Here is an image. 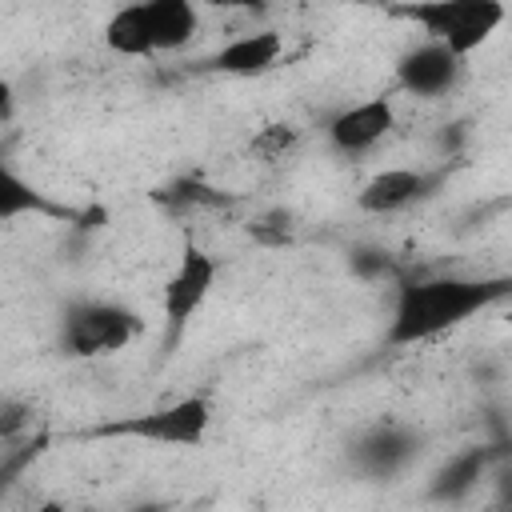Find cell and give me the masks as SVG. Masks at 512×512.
Here are the masks:
<instances>
[{"label": "cell", "mask_w": 512, "mask_h": 512, "mask_svg": "<svg viewBox=\"0 0 512 512\" xmlns=\"http://www.w3.org/2000/svg\"><path fill=\"white\" fill-rule=\"evenodd\" d=\"M460 68H464V60L452 56L444 44L420 40V44H412L408 52H400V60H396V84H400L408 96L436 100V96H444V92L456 88Z\"/></svg>", "instance_id": "ba28073f"}, {"label": "cell", "mask_w": 512, "mask_h": 512, "mask_svg": "<svg viewBox=\"0 0 512 512\" xmlns=\"http://www.w3.org/2000/svg\"><path fill=\"white\" fill-rule=\"evenodd\" d=\"M8 480H12V468H0V500H4V492H8Z\"/></svg>", "instance_id": "d6986e66"}, {"label": "cell", "mask_w": 512, "mask_h": 512, "mask_svg": "<svg viewBox=\"0 0 512 512\" xmlns=\"http://www.w3.org/2000/svg\"><path fill=\"white\" fill-rule=\"evenodd\" d=\"M444 172H424V168H384L376 176L364 180V188L356 192V208L368 216H392L404 212L420 200H428L440 188Z\"/></svg>", "instance_id": "52a82bcc"}, {"label": "cell", "mask_w": 512, "mask_h": 512, "mask_svg": "<svg viewBox=\"0 0 512 512\" xmlns=\"http://www.w3.org/2000/svg\"><path fill=\"white\" fill-rule=\"evenodd\" d=\"M144 316L116 300H76L60 316V352L72 360H100L140 340Z\"/></svg>", "instance_id": "3957f363"}, {"label": "cell", "mask_w": 512, "mask_h": 512, "mask_svg": "<svg viewBox=\"0 0 512 512\" xmlns=\"http://www.w3.org/2000/svg\"><path fill=\"white\" fill-rule=\"evenodd\" d=\"M392 16L416 24L424 40L444 44L452 56H472L508 16L500 0H420V4H400Z\"/></svg>", "instance_id": "7a4b0ae2"}, {"label": "cell", "mask_w": 512, "mask_h": 512, "mask_svg": "<svg viewBox=\"0 0 512 512\" xmlns=\"http://www.w3.org/2000/svg\"><path fill=\"white\" fill-rule=\"evenodd\" d=\"M484 468H488V448H464V452H456L436 476H432V484H428V496L436 500V504H456V500H464L476 484H480V476H484Z\"/></svg>", "instance_id": "4fadbf2b"}, {"label": "cell", "mask_w": 512, "mask_h": 512, "mask_svg": "<svg viewBox=\"0 0 512 512\" xmlns=\"http://www.w3.org/2000/svg\"><path fill=\"white\" fill-rule=\"evenodd\" d=\"M28 404H20V400H4L0 404V436H16L24 424H28Z\"/></svg>", "instance_id": "9a60e30c"}, {"label": "cell", "mask_w": 512, "mask_h": 512, "mask_svg": "<svg viewBox=\"0 0 512 512\" xmlns=\"http://www.w3.org/2000/svg\"><path fill=\"white\" fill-rule=\"evenodd\" d=\"M216 276H220V264L212 252H204L200 244H184L180 256H176V268L168 272V280L160 284V312H164V328H168V340L176 344L184 336V328L200 316V308L208 304L212 288H216Z\"/></svg>", "instance_id": "5b68a950"}, {"label": "cell", "mask_w": 512, "mask_h": 512, "mask_svg": "<svg viewBox=\"0 0 512 512\" xmlns=\"http://www.w3.org/2000/svg\"><path fill=\"white\" fill-rule=\"evenodd\" d=\"M140 20H144L152 56L180 52L200 28V12L188 0H148V4H140Z\"/></svg>", "instance_id": "8fae6325"}, {"label": "cell", "mask_w": 512, "mask_h": 512, "mask_svg": "<svg viewBox=\"0 0 512 512\" xmlns=\"http://www.w3.org/2000/svg\"><path fill=\"white\" fill-rule=\"evenodd\" d=\"M396 124V108L388 96H372V100H360V104H348L340 108L332 120H328V144L344 156H360L368 148H376Z\"/></svg>", "instance_id": "9c48e42d"}, {"label": "cell", "mask_w": 512, "mask_h": 512, "mask_svg": "<svg viewBox=\"0 0 512 512\" xmlns=\"http://www.w3.org/2000/svg\"><path fill=\"white\" fill-rule=\"evenodd\" d=\"M8 116H12V84L0 80V120H8Z\"/></svg>", "instance_id": "2e32d148"}, {"label": "cell", "mask_w": 512, "mask_h": 512, "mask_svg": "<svg viewBox=\"0 0 512 512\" xmlns=\"http://www.w3.org/2000/svg\"><path fill=\"white\" fill-rule=\"evenodd\" d=\"M420 448H424V436L416 428H408L400 420H380V424L364 428L352 440L348 456H352V468L360 476H368V480H392V476H400L420 456Z\"/></svg>", "instance_id": "8992f818"}, {"label": "cell", "mask_w": 512, "mask_h": 512, "mask_svg": "<svg viewBox=\"0 0 512 512\" xmlns=\"http://www.w3.org/2000/svg\"><path fill=\"white\" fill-rule=\"evenodd\" d=\"M128 512H168V508L156 504V500H148V504H136V508H128Z\"/></svg>", "instance_id": "e0dca14e"}, {"label": "cell", "mask_w": 512, "mask_h": 512, "mask_svg": "<svg viewBox=\"0 0 512 512\" xmlns=\"http://www.w3.org/2000/svg\"><path fill=\"white\" fill-rule=\"evenodd\" d=\"M212 432V404L204 396H180L172 404L112 420L92 428L88 436H128L152 448H200Z\"/></svg>", "instance_id": "277c9868"}, {"label": "cell", "mask_w": 512, "mask_h": 512, "mask_svg": "<svg viewBox=\"0 0 512 512\" xmlns=\"http://www.w3.org/2000/svg\"><path fill=\"white\" fill-rule=\"evenodd\" d=\"M40 512H68V508H64L60 500H44V504H40Z\"/></svg>", "instance_id": "ac0fdd59"}, {"label": "cell", "mask_w": 512, "mask_h": 512, "mask_svg": "<svg viewBox=\"0 0 512 512\" xmlns=\"http://www.w3.org/2000/svg\"><path fill=\"white\" fill-rule=\"evenodd\" d=\"M292 144H296L292 124H268V128L256 136V148H260V152H268V156H280V152H288Z\"/></svg>", "instance_id": "5bb4252c"}, {"label": "cell", "mask_w": 512, "mask_h": 512, "mask_svg": "<svg viewBox=\"0 0 512 512\" xmlns=\"http://www.w3.org/2000/svg\"><path fill=\"white\" fill-rule=\"evenodd\" d=\"M20 216H72V208L48 200L32 180H24L4 156H0V224Z\"/></svg>", "instance_id": "7c38bea8"}, {"label": "cell", "mask_w": 512, "mask_h": 512, "mask_svg": "<svg viewBox=\"0 0 512 512\" xmlns=\"http://www.w3.org/2000/svg\"><path fill=\"white\" fill-rule=\"evenodd\" d=\"M508 276H416L396 288L392 320H388V344L412 348L424 340H436L472 316L488 312L508 296Z\"/></svg>", "instance_id": "6da1fadb"}, {"label": "cell", "mask_w": 512, "mask_h": 512, "mask_svg": "<svg viewBox=\"0 0 512 512\" xmlns=\"http://www.w3.org/2000/svg\"><path fill=\"white\" fill-rule=\"evenodd\" d=\"M284 56V40L280 32L272 28H260V32H244V36H232L212 60L208 68L212 72H224V76H236V80H256V76H268Z\"/></svg>", "instance_id": "30bf717a"}]
</instances>
